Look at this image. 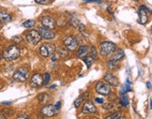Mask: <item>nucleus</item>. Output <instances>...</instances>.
<instances>
[{
	"label": "nucleus",
	"mask_w": 152,
	"mask_h": 119,
	"mask_svg": "<svg viewBox=\"0 0 152 119\" xmlns=\"http://www.w3.org/2000/svg\"><path fill=\"white\" fill-rule=\"evenodd\" d=\"M104 81L107 82L109 85H113V86H118L119 85V81L113 73H106L104 76Z\"/></svg>",
	"instance_id": "ddd939ff"
},
{
	"label": "nucleus",
	"mask_w": 152,
	"mask_h": 119,
	"mask_svg": "<svg viewBox=\"0 0 152 119\" xmlns=\"http://www.w3.org/2000/svg\"><path fill=\"white\" fill-rule=\"evenodd\" d=\"M30 85L33 87H40L43 85V77L39 73H35L30 79Z\"/></svg>",
	"instance_id": "f8f14e48"
},
{
	"label": "nucleus",
	"mask_w": 152,
	"mask_h": 119,
	"mask_svg": "<svg viewBox=\"0 0 152 119\" xmlns=\"http://www.w3.org/2000/svg\"><path fill=\"white\" fill-rule=\"evenodd\" d=\"M116 65H118V62H115V61H113V60H108L107 61V63H106V66H107V68L108 69H115V67H116Z\"/></svg>",
	"instance_id": "393cba45"
},
{
	"label": "nucleus",
	"mask_w": 152,
	"mask_h": 119,
	"mask_svg": "<svg viewBox=\"0 0 152 119\" xmlns=\"http://www.w3.org/2000/svg\"><path fill=\"white\" fill-rule=\"evenodd\" d=\"M51 80V77H50V74L49 73H45L44 75V79H43V85H48L49 82Z\"/></svg>",
	"instance_id": "bb28decb"
},
{
	"label": "nucleus",
	"mask_w": 152,
	"mask_h": 119,
	"mask_svg": "<svg viewBox=\"0 0 152 119\" xmlns=\"http://www.w3.org/2000/svg\"><path fill=\"white\" fill-rule=\"evenodd\" d=\"M2 104H4V105H10L11 102H10V101H3Z\"/></svg>",
	"instance_id": "c9c22d12"
},
{
	"label": "nucleus",
	"mask_w": 152,
	"mask_h": 119,
	"mask_svg": "<svg viewBox=\"0 0 152 119\" xmlns=\"http://www.w3.org/2000/svg\"><path fill=\"white\" fill-rule=\"evenodd\" d=\"M38 31L40 35V37L45 39L51 40V39H54L56 38V33L53 30H51V29H48V28H45V27L42 26V27L39 28Z\"/></svg>",
	"instance_id": "1a4fd4ad"
},
{
	"label": "nucleus",
	"mask_w": 152,
	"mask_h": 119,
	"mask_svg": "<svg viewBox=\"0 0 152 119\" xmlns=\"http://www.w3.org/2000/svg\"><path fill=\"white\" fill-rule=\"evenodd\" d=\"M38 99H39V103L43 104V103H45V102H47V101H48L49 99H50V97H49V95H48V94L42 93V94H40L39 96L38 97Z\"/></svg>",
	"instance_id": "412c9836"
},
{
	"label": "nucleus",
	"mask_w": 152,
	"mask_h": 119,
	"mask_svg": "<svg viewBox=\"0 0 152 119\" xmlns=\"http://www.w3.org/2000/svg\"><path fill=\"white\" fill-rule=\"evenodd\" d=\"M90 55L93 56V57L97 56V51H96V49L94 48V47H91V55Z\"/></svg>",
	"instance_id": "c756f323"
},
{
	"label": "nucleus",
	"mask_w": 152,
	"mask_h": 119,
	"mask_svg": "<svg viewBox=\"0 0 152 119\" xmlns=\"http://www.w3.org/2000/svg\"><path fill=\"white\" fill-rule=\"evenodd\" d=\"M0 21L2 23H9L11 21V16L10 13L4 10H0Z\"/></svg>",
	"instance_id": "f3484780"
},
{
	"label": "nucleus",
	"mask_w": 152,
	"mask_h": 119,
	"mask_svg": "<svg viewBox=\"0 0 152 119\" xmlns=\"http://www.w3.org/2000/svg\"><path fill=\"white\" fill-rule=\"evenodd\" d=\"M55 87H56V85H52V86H50V88H51V89H53V88H55Z\"/></svg>",
	"instance_id": "e433bc0d"
},
{
	"label": "nucleus",
	"mask_w": 152,
	"mask_h": 119,
	"mask_svg": "<svg viewBox=\"0 0 152 119\" xmlns=\"http://www.w3.org/2000/svg\"><path fill=\"white\" fill-rule=\"evenodd\" d=\"M131 85H132V82L129 80V79H127V81H126V84L121 87V94L122 95H125L126 93H128V92H130V91H132V87H131Z\"/></svg>",
	"instance_id": "6ab92c4d"
},
{
	"label": "nucleus",
	"mask_w": 152,
	"mask_h": 119,
	"mask_svg": "<svg viewBox=\"0 0 152 119\" xmlns=\"http://www.w3.org/2000/svg\"><path fill=\"white\" fill-rule=\"evenodd\" d=\"M86 95H88V93L86 92L84 95H82L81 97H79V98H78L77 99H76L75 101H74V106L76 107V108H78V107L80 106V104L82 103V101H83V100H84V98H85Z\"/></svg>",
	"instance_id": "5701e85b"
},
{
	"label": "nucleus",
	"mask_w": 152,
	"mask_h": 119,
	"mask_svg": "<svg viewBox=\"0 0 152 119\" xmlns=\"http://www.w3.org/2000/svg\"><path fill=\"white\" fill-rule=\"evenodd\" d=\"M120 104L122 106H124V107H128L129 105V99L127 96H125V95H122V97L120 99Z\"/></svg>",
	"instance_id": "b1692460"
},
{
	"label": "nucleus",
	"mask_w": 152,
	"mask_h": 119,
	"mask_svg": "<svg viewBox=\"0 0 152 119\" xmlns=\"http://www.w3.org/2000/svg\"><path fill=\"white\" fill-rule=\"evenodd\" d=\"M84 1L88 2V3H90V2H97V3H101L100 0H84Z\"/></svg>",
	"instance_id": "72a5a7b5"
},
{
	"label": "nucleus",
	"mask_w": 152,
	"mask_h": 119,
	"mask_svg": "<svg viewBox=\"0 0 152 119\" xmlns=\"http://www.w3.org/2000/svg\"><path fill=\"white\" fill-rule=\"evenodd\" d=\"M26 39L30 45H37L42 40V37L38 30H30L26 33Z\"/></svg>",
	"instance_id": "39448f33"
},
{
	"label": "nucleus",
	"mask_w": 152,
	"mask_h": 119,
	"mask_svg": "<svg viewBox=\"0 0 152 119\" xmlns=\"http://www.w3.org/2000/svg\"><path fill=\"white\" fill-rule=\"evenodd\" d=\"M120 116H121V114H120V112H114L113 115H108L105 119H118Z\"/></svg>",
	"instance_id": "a878e982"
},
{
	"label": "nucleus",
	"mask_w": 152,
	"mask_h": 119,
	"mask_svg": "<svg viewBox=\"0 0 152 119\" xmlns=\"http://www.w3.org/2000/svg\"><path fill=\"white\" fill-rule=\"evenodd\" d=\"M118 119H126V118H125V117H121V116H120V117H119Z\"/></svg>",
	"instance_id": "4c0bfd02"
},
{
	"label": "nucleus",
	"mask_w": 152,
	"mask_h": 119,
	"mask_svg": "<svg viewBox=\"0 0 152 119\" xmlns=\"http://www.w3.org/2000/svg\"><path fill=\"white\" fill-rule=\"evenodd\" d=\"M84 61L86 64L87 68H90L92 66V64L94 63V57L91 56L90 55H87L86 56L84 57Z\"/></svg>",
	"instance_id": "aec40b11"
},
{
	"label": "nucleus",
	"mask_w": 152,
	"mask_h": 119,
	"mask_svg": "<svg viewBox=\"0 0 152 119\" xmlns=\"http://www.w3.org/2000/svg\"><path fill=\"white\" fill-rule=\"evenodd\" d=\"M12 112L13 111L10 109V108H5L3 109L1 112H0V117L2 118H5V119H8L9 117H10L11 115H12Z\"/></svg>",
	"instance_id": "a211bd4d"
},
{
	"label": "nucleus",
	"mask_w": 152,
	"mask_h": 119,
	"mask_svg": "<svg viewBox=\"0 0 152 119\" xmlns=\"http://www.w3.org/2000/svg\"><path fill=\"white\" fill-rule=\"evenodd\" d=\"M63 43L65 47L69 51H75L78 47V41L72 36H67L63 39Z\"/></svg>",
	"instance_id": "0eeeda50"
},
{
	"label": "nucleus",
	"mask_w": 152,
	"mask_h": 119,
	"mask_svg": "<svg viewBox=\"0 0 152 119\" xmlns=\"http://www.w3.org/2000/svg\"><path fill=\"white\" fill-rule=\"evenodd\" d=\"M95 99V101L97 102V103H100V104H102L104 101H103V99H101V98H95L94 99Z\"/></svg>",
	"instance_id": "7c9ffc66"
},
{
	"label": "nucleus",
	"mask_w": 152,
	"mask_h": 119,
	"mask_svg": "<svg viewBox=\"0 0 152 119\" xmlns=\"http://www.w3.org/2000/svg\"><path fill=\"white\" fill-rule=\"evenodd\" d=\"M16 119H29V117L26 115H24V114H21L19 115L18 116L16 117Z\"/></svg>",
	"instance_id": "c85d7f7f"
},
{
	"label": "nucleus",
	"mask_w": 152,
	"mask_h": 119,
	"mask_svg": "<svg viewBox=\"0 0 152 119\" xmlns=\"http://www.w3.org/2000/svg\"><path fill=\"white\" fill-rule=\"evenodd\" d=\"M133 1H135V2H137V1H139V0H133Z\"/></svg>",
	"instance_id": "ea45409f"
},
{
	"label": "nucleus",
	"mask_w": 152,
	"mask_h": 119,
	"mask_svg": "<svg viewBox=\"0 0 152 119\" xmlns=\"http://www.w3.org/2000/svg\"><path fill=\"white\" fill-rule=\"evenodd\" d=\"M96 111H97L96 106L91 101L85 102V104L83 106V110H82L83 114H86H86H93V112H96Z\"/></svg>",
	"instance_id": "4468645a"
},
{
	"label": "nucleus",
	"mask_w": 152,
	"mask_h": 119,
	"mask_svg": "<svg viewBox=\"0 0 152 119\" xmlns=\"http://www.w3.org/2000/svg\"><path fill=\"white\" fill-rule=\"evenodd\" d=\"M88 53H89V47L87 45H83L78 49L77 53H76V55L80 58H84L85 56L88 55Z\"/></svg>",
	"instance_id": "2eb2a0df"
},
{
	"label": "nucleus",
	"mask_w": 152,
	"mask_h": 119,
	"mask_svg": "<svg viewBox=\"0 0 152 119\" xmlns=\"http://www.w3.org/2000/svg\"><path fill=\"white\" fill-rule=\"evenodd\" d=\"M115 53V52H114ZM112 57H111V60H113V61H115V62H118L119 60H121L122 58H123L125 56V53H124V51L123 50H118L115 53H112Z\"/></svg>",
	"instance_id": "dca6fc26"
},
{
	"label": "nucleus",
	"mask_w": 152,
	"mask_h": 119,
	"mask_svg": "<svg viewBox=\"0 0 152 119\" xmlns=\"http://www.w3.org/2000/svg\"><path fill=\"white\" fill-rule=\"evenodd\" d=\"M55 52H56V46L53 43H44L39 48V53L43 57H49L54 55Z\"/></svg>",
	"instance_id": "20e7f679"
},
{
	"label": "nucleus",
	"mask_w": 152,
	"mask_h": 119,
	"mask_svg": "<svg viewBox=\"0 0 152 119\" xmlns=\"http://www.w3.org/2000/svg\"><path fill=\"white\" fill-rule=\"evenodd\" d=\"M55 107L58 110V109H60V107H61V101H58V102H56V104L55 105Z\"/></svg>",
	"instance_id": "473e14b6"
},
{
	"label": "nucleus",
	"mask_w": 152,
	"mask_h": 119,
	"mask_svg": "<svg viewBox=\"0 0 152 119\" xmlns=\"http://www.w3.org/2000/svg\"><path fill=\"white\" fill-rule=\"evenodd\" d=\"M40 114L45 117H53L58 114V110L55 107V105L48 104L42 107V109L40 110Z\"/></svg>",
	"instance_id": "423d86ee"
},
{
	"label": "nucleus",
	"mask_w": 152,
	"mask_h": 119,
	"mask_svg": "<svg viewBox=\"0 0 152 119\" xmlns=\"http://www.w3.org/2000/svg\"><path fill=\"white\" fill-rule=\"evenodd\" d=\"M42 25L43 27L53 30V29H55L56 26V22L50 16H44L42 19Z\"/></svg>",
	"instance_id": "9d476101"
},
{
	"label": "nucleus",
	"mask_w": 152,
	"mask_h": 119,
	"mask_svg": "<svg viewBox=\"0 0 152 119\" xmlns=\"http://www.w3.org/2000/svg\"><path fill=\"white\" fill-rule=\"evenodd\" d=\"M91 119H99V118H97V117H92Z\"/></svg>",
	"instance_id": "58836bf2"
},
{
	"label": "nucleus",
	"mask_w": 152,
	"mask_h": 119,
	"mask_svg": "<svg viewBox=\"0 0 152 119\" xmlns=\"http://www.w3.org/2000/svg\"><path fill=\"white\" fill-rule=\"evenodd\" d=\"M0 40H1V37H0Z\"/></svg>",
	"instance_id": "37998d69"
},
{
	"label": "nucleus",
	"mask_w": 152,
	"mask_h": 119,
	"mask_svg": "<svg viewBox=\"0 0 152 119\" xmlns=\"http://www.w3.org/2000/svg\"><path fill=\"white\" fill-rule=\"evenodd\" d=\"M50 0H35V2L38 3V4H40V5H45L49 3Z\"/></svg>",
	"instance_id": "cd10ccee"
},
{
	"label": "nucleus",
	"mask_w": 152,
	"mask_h": 119,
	"mask_svg": "<svg viewBox=\"0 0 152 119\" xmlns=\"http://www.w3.org/2000/svg\"><path fill=\"white\" fill-rule=\"evenodd\" d=\"M28 76H29V70L25 67H21L16 69L12 77L15 81L20 82H24L27 80Z\"/></svg>",
	"instance_id": "7ed1b4c3"
},
{
	"label": "nucleus",
	"mask_w": 152,
	"mask_h": 119,
	"mask_svg": "<svg viewBox=\"0 0 152 119\" xmlns=\"http://www.w3.org/2000/svg\"><path fill=\"white\" fill-rule=\"evenodd\" d=\"M0 59H1V53H0Z\"/></svg>",
	"instance_id": "79ce46f5"
},
{
	"label": "nucleus",
	"mask_w": 152,
	"mask_h": 119,
	"mask_svg": "<svg viewBox=\"0 0 152 119\" xmlns=\"http://www.w3.org/2000/svg\"><path fill=\"white\" fill-rule=\"evenodd\" d=\"M148 8L145 6H141L139 8V20L142 25H145L148 22Z\"/></svg>",
	"instance_id": "9b49d317"
},
{
	"label": "nucleus",
	"mask_w": 152,
	"mask_h": 119,
	"mask_svg": "<svg viewBox=\"0 0 152 119\" xmlns=\"http://www.w3.org/2000/svg\"><path fill=\"white\" fill-rule=\"evenodd\" d=\"M2 27V26H1V23H0V28H1Z\"/></svg>",
	"instance_id": "a19ab883"
},
{
	"label": "nucleus",
	"mask_w": 152,
	"mask_h": 119,
	"mask_svg": "<svg viewBox=\"0 0 152 119\" xmlns=\"http://www.w3.org/2000/svg\"><path fill=\"white\" fill-rule=\"evenodd\" d=\"M21 55V50L17 45H10L5 49L3 53V57L7 61H13L19 58Z\"/></svg>",
	"instance_id": "f257e3e1"
},
{
	"label": "nucleus",
	"mask_w": 152,
	"mask_h": 119,
	"mask_svg": "<svg viewBox=\"0 0 152 119\" xmlns=\"http://www.w3.org/2000/svg\"><path fill=\"white\" fill-rule=\"evenodd\" d=\"M96 91L99 94L107 96V95L111 94L112 89H111V86L108 84H105V82H99L96 85Z\"/></svg>",
	"instance_id": "6e6552de"
},
{
	"label": "nucleus",
	"mask_w": 152,
	"mask_h": 119,
	"mask_svg": "<svg viewBox=\"0 0 152 119\" xmlns=\"http://www.w3.org/2000/svg\"><path fill=\"white\" fill-rule=\"evenodd\" d=\"M102 107H103L104 109H107V110H109V109H113V104H104Z\"/></svg>",
	"instance_id": "2f4dec72"
},
{
	"label": "nucleus",
	"mask_w": 152,
	"mask_h": 119,
	"mask_svg": "<svg viewBox=\"0 0 152 119\" xmlns=\"http://www.w3.org/2000/svg\"><path fill=\"white\" fill-rule=\"evenodd\" d=\"M116 49L115 43L111 41H104L100 45V53L102 56H110Z\"/></svg>",
	"instance_id": "f03ea898"
},
{
	"label": "nucleus",
	"mask_w": 152,
	"mask_h": 119,
	"mask_svg": "<svg viewBox=\"0 0 152 119\" xmlns=\"http://www.w3.org/2000/svg\"><path fill=\"white\" fill-rule=\"evenodd\" d=\"M147 87H148V89H151V84H150V82H147Z\"/></svg>",
	"instance_id": "f704fd0d"
},
{
	"label": "nucleus",
	"mask_w": 152,
	"mask_h": 119,
	"mask_svg": "<svg viewBox=\"0 0 152 119\" xmlns=\"http://www.w3.org/2000/svg\"><path fill=\"white\" fill-rule=\"evenodd\" d=\"M35 25H36V22L34 20H27V21H25L24 23H23V26H24L26 28H31Z\"/></svg>",
	"instance_id": "4be33fe9"
}]
</instances>
